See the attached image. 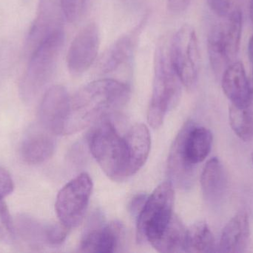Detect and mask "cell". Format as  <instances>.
Wrapping results in <instances>:
<instances>
[{"mask_svg":"<svg viewBox=\"0 0 253 253\" xmlns=\"http://www.w3.org/2000/svg\"><path fill=\"white\" fill-rule=\"evenodd\" d=\"M100 46V34L95 23L84 26L71 43L67 55V65L71 74L85 72L96 60Z\"/></svg>","mask_w":253,"mask_h":253,"instance_id":"obj_12","label":"cell"},{"mask_svg":"<svg viewBox=\"0 0 253 253\" xmlns=\"http://www.w3.org/2000/svg\"><path fill=\"white\" fill-rule=\"evenodd\" d=\"M248 53H249L250 60L252 65L253 77V34L250 39L249 44H248Z\"/></svg>","mask_w":253,"mask_h":253,"instance_id":"obj_31","label":"cell"},{"mask_svg":"<svg viewBox=\"0 0 253 253\" xmlns=\"http://www.w3.org/2000/svg\"><path fill=\"white\" fill-rule=\"evenodd\" d=\"M212 139L209 129L196 126L193 121H187L183 126L172 143L168 161L169 178L177 187H190L195 166L209 155Z\"/></svg>","mask_w":253,"mask_h":253,"instance_id":"obj_2","label":"cell"},{"mask_svg":"<svg viewBox=\"0 0 253 253\" xmlns=\"http://www.w3.org/2000/svg\"><path fill=\"white\" fill-rule=\"evenodd\" d=\"M172 65L183 86L191 89L199 79L200 52L194 28L184 25L175 33L169 43Z\"/></svg>","mask_w":253,"mask_h":253,"instance_id":"obj_8","label":"cell"},{"mask_svg":"<svg viewBox=\"0 0 253 253\" xmlns=\"http://www.w3.org/2000/svg\"><path fill=\"white\" fill-rule=\"evenodd\" d=\"M227 185L224 166L218 157L208 160L201 175V186L207 200H217L221 197Z\"/></svg>","mask_w":253,"mask_h":253,"instance_id":"obj_19","label":"cell"},{"mask_svg":"<svg viewBox=\"0 0 253 253\" xmlns=\"http://www.w3.org/2000/svg\"><path fill=\"white\" fill-rule=\"evenodd\" d=\"M247 0H208L211 10L220 17L227 18L238 11H242V7Z\"/></svg>","mask_w":253,"mask_h":253,"instance_id":"obj_24","label":"cell"},{"mask_svg":"<svg viewBox=\"0 0 253 253\" xmlns=\"http://www.w3.org/2000/svg\"><path fill=\"white\" fill-rule=\"evenodd\" d=\"M55 150V141L51 135L40 130H31L22 141L20 154L24 161L40 164L50 159Z\"/></svg>","mask_w":253,"mask_h":253,"instance_id":"obj_17","label":"cell"},{"mask_svg":"<svg viewBox=\"0 0 253 253\" xmlns=\"http://www.w3.org/2000/svg\"><path fill=\"white\" fill-rule=\"evenodd\" d=\"M126 83L100 79L84 86L71 98L65 135H71L120 111L130 98Z\"/></svg>","mask_w":253,"mask_h":253,"instance_id":"obj_1","label":"cell"},{"mask_svg":"<svg viewBox=\"0 0 253 253\" xmlns=\"http://www.w3.org/2000/svg\"><path fill=\"white\" fill-rule=\"evenodd\" d=\"M127 168L126 177L132 176L143 167L148 158L151 138L148 128L142 123L134 125L126 135Z\"/></svg>","mask_w":253,"mask_h":253,"instance_id":"obj_14","label":"cell"},{"mask_svg":"<svg viewBox=\"0 0 253 253\" xmlns=\"http://www.w3.org/2000/svg\"><path fill=\"white\" fill-rule=\"evenodd\" d=\"M14 185L10 174L0 167V200H3L4 198L11 194Z\"/></svg>","mask_w":253,"mask_h":253,"instance_id":"obj_28","label":"cell"},{"mask_svg":"<svg viewBox=\"0 0 253 253\" xmlns=\"http://www.w3.org/2000/svg\"><path fill=\"white\" fill-rule=\"evenodd\" d=\"M251 159H252V162H253V151L252 152V154H251Z\"/></svg>","mask_w":253,"mask_h":253,"instance_id":"obj_33","label":"cell"},{"mask_svg":"<svg viewBox=\"0 0 253 253\" xmlns=\"http://www.w3.org/2000/svg\"><path fill=\"white\" fill-rule=\"evenodd\" d=\"M65 19L62 0H40L37 16L27 38L28 55L52 36L64 31Z\"/></svg>","mask_w":253,"mask_h":253,"instance_id":"obj_10","label":"cell"},{"mask_svg":"<svg viewBox=\"0 0 253 253\" xmlns=\"http://www.w3.org/2000/svg\"><path fill=\"white\" fill-rule=\"evenodd\" d=\"M212 28L208 37V52L212 69L221 72L235 62L240 48L242 11L224 18Z\"/></svg>","mask_w":253,"mask_h":253,"instance_id":"obj_7","label":"cell"},{"mask_svg":"<svg viewBox=\"0 0 253 253\" xmlns=\"http://www.w3.org/2000/svg\"><path fill=\"white\" fill-rule=\"evenodd\" d=\"M251 236L249 216L245 211L237 212L224 227L219 243V252L242 253L246 251Z\"/></svg>","mask_w":253,"mask_h":253,"instance_id":"obj_16","label":"cell"},{"mask_svg":"<svg viewBox=\"0 0 253 253\" xmlns=\"http://www.w3.org/2000/svg\"><path fill=\"white\" fill-rule=\"evenodd\" d=\"M70 103L71 97L64 86L50 87L44 94L39 111L43 129L52 135H65Z\"/></svg>","mask_w":253,"mask_h":253,"instance_id":"obj_11","label":"cell"},{"mask_svg":"<svg viewBox=\"0 0 253 253\" xmlns=\"http://www.w3.org/2000/svg\"><path fill=\"white\" fill-rule=\"evenodd\" d=\"M65 42L64 31L40 44L30 55L28 68L19 83V94L25 101H32L50 81L56 69Z\"/></svg>","mask_w":253,"mask_h":253,"instance_id":"obj_5","label":"cell"},{"mask_svg":"<svg viewBox=\"0 0 253 253\" xmlns=\"http://www.w3.org/2000/svg\"><path fill=\"white\" fill-rule=\"evenodd\" d=\"M15 227L8 209L3 200H0V239L11 242L14 239Z\"/></svg>","mask_w":253,"mask_h":253,"instance_id":"obj_26","label":"cell"},{"mask_svg":"<svg viewBox=\"0 0 253 253\" xmlns=\"http://www.w3.org/2000/svg\"><path fill=\"white\" fill-rule=\"evenodd\" d=\"M249 13L250 17H251V21H252L253 24V0H250Z\"/></svg>","mask_w":253,"mask_h":253,"instance_id":"obj_32","label":"cell"},{"mask_svg":"<svg viewBox=\"0 0 253 253\" xmlns=\"http://www.w3.org/2000/svg\"><path fill=\"white\" fill-rule=\"evenodd\" d=\"M134 43V37L132 34H126L120 37L99 59V71L102 74H109L127 63L132 57Z\"/></svg>","mask_w":253,"mask_h":253,"instance_id":"obj_18","label":"cell"},{"mask_svg":"<svg viewBox=\"0 0 253 253\" xmlns=\"http://www.w3.org/2000/svg\"><path fill=\"white\" fill-rule=\"evenodd\" d=\"M229 121L234 133L244 141L253 140V95L240 105L231 104L229 108Z\"/></svg>","mask_w":253,"mask_h":253,"instance_id":"obj_21","label":"cell"},{"mask_svg":"<svg viewBox=\"0 0 253 253\" xmlns=\"http://www.w3.org/2000/svg\"><path fill=\"white\" fill-rule=\"evenodd\" d=\"M169 43L162 40L155 54L153 92L147 111V121L153 129L162 126L165 116L178 104L181 95L183 84L171 61Z\"/></svg>","mask_w":253,"mask_h":253,"instance_id":"obj_3","label":"cell"},{"mask_svg":"<svg viewBox=\"0 0 253 253\" xmlns=\"http://www.w3.org/2000/svg\"><path fill=\"white\" fill-rule=\"evenodd\" d=\"M174 190L171 182L161 184L148 196L137 217V239L153 246L173 218Z\"/></svg>","mask_w":253,"mask_h":253,"instance_id":"obj_6","label":"cell"},{"mask_svg":"<svg viewBox=\"0 0 253 253\" xmlns=\"http://www.w3.org/2000/svg\"><path fill=\"white\" fill-rule=\"evenodd\" d=\"M16 227L22 239L30 245L37 247L47 244V226L42 225L30 217L22 216L18 220Z\"/></svg>","mask_w":253,"mask_h":253,"instance_id":"obj_23","label":"cell"},{"mask_svg":"<svg viewBox=\"0 0 253 253\" xmlns=\"http://www.w3.org/2000/svg\"><path fill=\"white\" fill-rule=\"evenodd\" d=\"M191 0H168V6L172 13H181L188 7Z\"/></svg>","mask_w":253,"mask_h":253,"instance_id":"obj_30","label":"cell"},{"mask_svg":"<svg viewBox=\"0 0 253 253\" xmlns=\"http://www.w3.org/2000/svg\"><path fill=\"white\" fill-rule=\"evenodd\" d=\"M147 197L148 196H146L145 195H138L131 201L130 204H129L130 212L133 216L136 217V218L141 212V209H143V206L147 201Z\"/></svg>","mask_w":253,"mask_h":253,"instance_id":"obj_29","label":"cell"},{"mask_svg":"<svg viewBox=\"0 0 253 253\" xmlns=\"http://www.w3.org/2000/svg\"><path fill=\"white\" fill-rule=\"evenodd\" d=\"M93 190V181L87 173H81L68 182L58 193L56 215L68 229L79 227L84 220Z\"/></svg>","mask_w":253,"mask_h":253,"instance_id":"obj_9","label":"cell"},{"mask_svg":"<svg viewBox=\"0 0 253 253\" xmlns=\"http://www.w3.org/2000/svg\"><path fill=\"white\" fill-rule=\"evenodd\" d=\"M124 227L118 221L90 227L82 239L80 251L83 253L118 252L124 239Z\"/></svg>","mask_w":253,"mask_h":253,"instance_id":"obj_13","label":"cell"},{"mask_svg":"<svg viewBox=\"0 0 253 253\" xmlns=\"http://www.w3.org/2000/svg\"><path fill=\"white\" fill-rule=\"evenodd\" d=\"M68 231L69 229L62 223L47 226V244L53 246L62 245L68 236Z\"/></svg>","mask_w":253,"mask_h":253,"instance_id":"obj_27","label":"cell"},{"mask_svg":"<svg viewBox=\"0 0 253 253\" xmlns=\"http://www.w3.org/2000/svg\"><path fill=\"white\" fill-rule=\"evenodd\" d=\"M187 230L176 215L163 232L157 242L153 245L159 253H174L185 251Z\"/></svg>","mask_w":253,"mask_h":253,"instance_id":"obj_20","label":"cell"},{"mask_svg":"<svg viewBox=\"0 0 253 253\" xmlns=\"http://www.w3.org/2000/svg\"><path fill=\"white\" fill-rule=\"evenodd\" d=\"M89 2L90 0H62L66 19L72 23L80 21L85 13Z\"/></svg>","mask_w":253,"mask_h":253,"instance_id":"obj_25","label":"cell"},{"mask_svg":"<svg viewBox=\"0 0 253 253\" xmlns=\"http://www.w3.org/2000/svg\"><path fill=\"white\" fill-rule=\"evenodd\" d=\"M221 86L233 105H242L253 95V86L247 76L243 63L239 61L232 62L224 69Z\"/></svg>","mask_w":253,"mask_h":253,"instance_id":"obj_15","label":"cell"},{"mask_svg":"<svg viewBox=\"0 0 253 253\" xmlns=\"http://www.w3.org/2000/svg\"><path fill=\"white\" fill-rule=\"evenodd\" d=\"M88 142L92 154L108 178L118 182L127 178L126 138L120 135L108 117L95 123Z\"/></svg>","mask_w":253,"mask_h":253,"instance_id":"obj_4","label":"cell"},{"mask_svg":"<svg viewBox=\"0 0 253 253\" xmlns=\"http://www.w3.org/2000/svg\"><path fill=\"white\" fill-rule=\"evenodd\" d=\"M215 242L213 234L205 221L195 223L187 230L184 252L212 253L215 251Z\"/></svg>","mask_w":253,"mask_h":253,"instance_id":"obj_22","label":"cell"}]
</instances>
